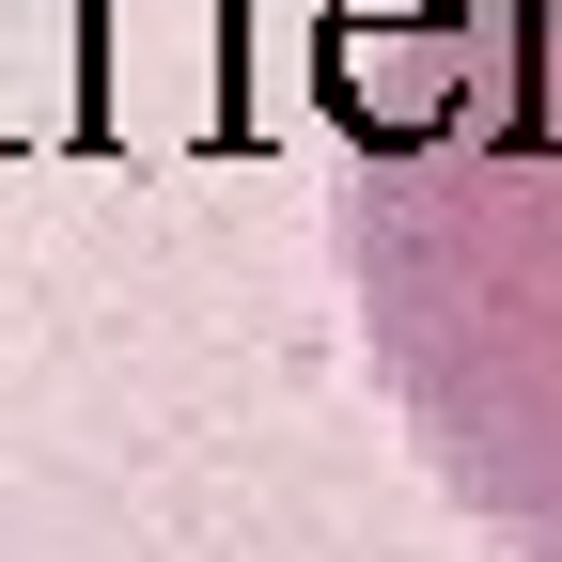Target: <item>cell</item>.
<instances>
[{
  "label": "cell",
  "mask_w": 562,
  "mask_h": 562,
  "mask_svg": "<svg viewBox=\"0 0 562 562\" xmlns=\"http://www.w3.org/2000/svg\"><path fill=\"white\" fill-rule=\"evenodd\" d=\"M63 47H79V0H16V63H32L16 125H79V110H63Z\"/></svg>",
  "instance_id": "2"
},
{
  "label": "cell",
  "mask_w": 562,
  "mask_h": 562,
  "mask_svg": "<svg viewBox=\"0 0 562 562\" xmlns=\"http://www.w3.org/2000/svg\"><path fill=\"white\" fill-rule=\"evenodd\" d=\"M360 328L438 484L562 562V0H328Z\"/></svg>",
  "instance_id": "1"
}]
</instances>
